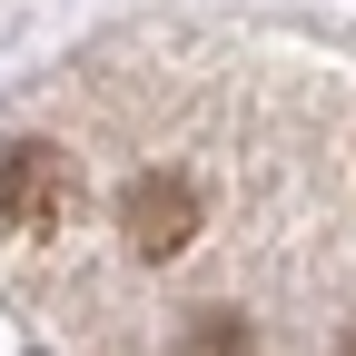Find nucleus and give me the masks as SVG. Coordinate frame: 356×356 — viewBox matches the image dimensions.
I'll return each instance as SVG.
<instances>
[{
	"mask_svg": "<svg viewBox=\"0 0 356 356\" xmlns=\"http://www.w3.org/2000/svg\"><path fill=\"white\" fill-rule=\"evenodd\" d=\"M70 218H79V159H60L50 139L0 149V228H20V238H60Z\"/></svg>",
	"mask_w": 356,
	"mask_h": 356,
	"instance_id": "f03ea898",
	"label": "nucleus"
},
{
	"mask_svg": "<svg viewBox=\"0 0 356 356\" xmlns=\"http://www.w3.org/2000/svg\"><path fill=\"white\" fill-rule=\"evenodd\" d=\"M337 356H356V327H346V337H337Z\"/></svg>",
	"mask_w": 356,
	"mask_h": 356,
	"instance_id": "20e7f679",
	"label": "nucleus"
},
{
	"mask_svg": "<svg viewBox=\"0 0 356 356\" xmlns=\"http://www.w3.org/2000/svg\"><path fill=\"white\" fill-rule=\"evenodd\" d=\"M208 228V198H198V178L188 168H139L119 188V238L129 257H188Z\"/></svg>",
	"mask_w": 356,
	"mask_h": 356,
	"instance_id": "f257e3e1",
	"label": "nucleus"
},
{
	"mask_svg": "<svg viewBox=\"0 0 356 356\" xmlns=\"http://www.w3.org/2000/svg\"><path fill=\"white\" fill-rule=\"evenodd\" d=\"M178 356H257V327L238 307H198V317H178Z\"/></svg>",
	"mask_w": 356,
	"mask_h": 356,
	"instance_id": "7ed1b4c3",
	"label": "nucleus"
}]
</instances>
